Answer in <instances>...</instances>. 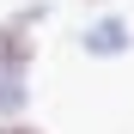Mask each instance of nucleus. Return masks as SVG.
<instances>
[{
  "instance_id": "nucleus-1",
  "label": "nucleus",
  "mask_w": 134,
  "mask_h": 134,
  "mask_svg": "<svg viewBox=\"0 0 134 134\" xmlns=\"http://www.w3.org/2000/svg\"><path fill=\"white\" fill-rule=\"evenodd\" d=\"M128 18H116V12H104V18H92V25L79 31V49L92 55V61H110V55H128Z\"/></svg>"
},
{
  "instance_id": "nucleus-2",
  "label": "nucleus",
  "mask_w": 134,
  "mask_h": 134,
  "mask_svg": "<svg viewBox=\"0 0 134 134\" xmlns=\"http://www.w3.org/2000/svg\"><path fill=\"white\" fill-rule=\"evenodd\" d=\"M31 116V73H6L0 67V122Z\"/></svg>"
},
{
  "instance_id": "nucleus-3",
  "label": "nucleus",
  "mask_w": 134,
  "mask_h": 134,
  "mask_svg": "<svg viewBox=\"0 0 134 134\" xmlns=\"http://www.w3.org/2000/svg\"><path fill=\"white\" fill-rule=\"evenodd\" d=\"M0 134H49V128H37L31 116H18V122H0Z\"/></svg>"
}]
</instances>
